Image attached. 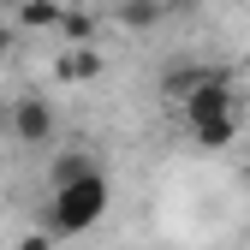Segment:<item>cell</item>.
I'll return each instance as SVG.
<instances>
[{"label": "cell", "instance_id": "1", "mask_svg": "<svg viewBox=\"0 0 250 250\" xmlns=\"http://www.w3.org/2000/svg\"><path fill=\"white\" fill-rule=\"evenodd\" d=\"M185 125H191V143L197 149H227L238 137V102H232V78L221 66H208V78L179 102Z\"/></svg>", "mask_w": 250, "mask_h": 250}, {"label": "cell", "instance_id": "2", "mask_svg": "<svg viewBox=\"0 0 250 250\" xmlns=\"http://www.w3.org/2000/svg\"><path fill=\"white\" fill-rule=\"evenodd\" d=\"M107 203H113V191H107L102 173H89V179H78V185H60V191L48 197L42 232H48V238H78V232H89V227H102Z\"/></svg>", "mask_w": 250, "mask_h": 250}, {"label": "cell", "instance_id": "3", "mask_svg": "<svg viewBox=\"0 0 250 250\" xmlns=\"http://www.w3.org/2000/svg\"><path fill=\"white\" fill-rule=\"evenodd\" d=\"M12 137L18 143H48L54 137V107L42 96H18L12 102Z\"/></svg>", "mask_w": 250, "mask_h": 250}, {"label": "cell", "instance_id": "4", "mask_svg": "<svg viewBox=\"0 0 250 250\" xmlns=\"http://www.w3.org/2000/svg\"><path fill=\"white\" fill-rule=\"evenodd\" d=\"M54 78H66V83H96V78H102V54H96V48H66L60 66H54Z\"/></svg>", "mask_w": 250, "mask_h": 250}, {"label": "cell", "instance_id": "5", "mask_svg": "<svg viewBox=\"0 0 250 250\" xmlns=\"http://www.w3.org/2000/svg\"><path fill=\"white\" fill-rule=\"evenodd\" d=\"M203 78H208V66H197V60H179V66L161 72V96H167V102H185Z\"/></svg>", "mask_w": 250, "mask_h": 250}, {"label": "cell", "instance_id": "6", "mask_svg": "<svg viewBox=\"0 0 250 250\" xmlns=\"http://www.w3.org/2000/svg\"><path fill=\"white\" fill-rule=\"evenodd\" d=\"M89 173H102L96 155H78V149H72V155H60V161L48 167V185L60 191V185H78V179H89Z\"/></svg>", "mask_w": 250, "mask_h": 250}, {"label": "cell", "instance_id": "7", "mask_svg": "<svg viewBox=\"0 0 250 250\" xmlns=\"http://www.w3.org/2000/svg\"><path fill=\"white\" fill-rule=\"evenodd\" d=\"M60 36H66L72 48H89V42H96V12L66 6V12H60Z\"/></svg>", "mask_w": 250, "mask_h": 250}, {"label": "cell", "instance_id": "8", "mask_svg": "<svg viewBox=\"0 0 250 250\" xmlns=\"http://www.w3.org/2000/svg\"><path fill=\"white\" fill-rule=\"evenodd\" d=\"M60 0H18V24L24 30H60Z\"/></svg>", "mask_w": 250, "mask_h": 250}, {"label": "cell", "instance_id": "9", "mask_svg": "<svg viewBox=\"0 0 250 250\" xmlns=\"http://www.w3.org/2000/svg\"><path fill=\"white\" fill-rule=\"evenodd\" d=\"M161 12H167L161 0H119V24H125V30H149Z\"/></svg>", "mask_w": 250, "mask_h": 250}, {"label": "cell", "instance_id": "10", "mask_svg": "<svg viewBox=\"0 0 250 250\" xmlns=\"http://www.w3.org/2000/svg\"><path fill=\"white\" fill-rule=\"evenodd\" d=\"M18 250H54V238H48V232H24Z\"/></svg>", "mask_w": 250, "mask_h": 250}, {"label": "cell", "instance_id": "11", "mask_svg": "<svg viewBox=\"0 0 250 250\" xmlns=\"http://www.w3.org/2000/svg\"><path fill=\"white\" fill-rule=\"evenodd\" d=\"M12 42H18V30H6V24H0V54H12Z\"/></svg>", "mask_w": 250, "mask_h": 250}, {"label": "cell", "instance_id": "12", "mask_svg": "<svg viewBox=\"0 0 250 250\" xmlns=\"http://www.w3.org/2000/svg\"><path fill=\"white\" fill-rule=\"evenodd\" d=\"M0 6H18V0H0Z\"/></svg>", "mask_w": 250, "mask_h": 250}, {"label": "cell", "instance_id": "13", "mask_svg": "<svg viewBox=\"0 0 250 250\" xmlns=\"http://www.w3.org/2000/svg\"><path fill=\"white\" fill-rule=\"evenodd\" d=\"M161 6H173V0H161Z\"/></svg>", "mask_w": 250, "mask_h": 250}]
</instances>
